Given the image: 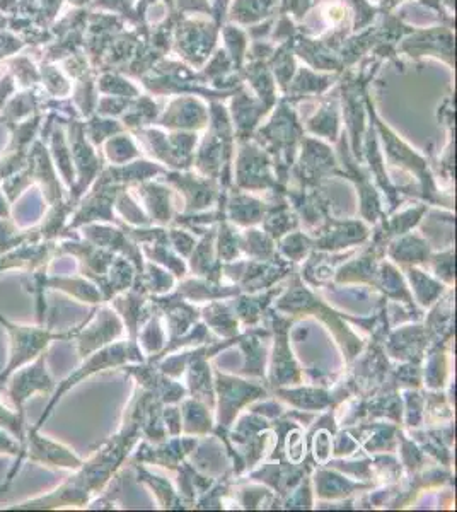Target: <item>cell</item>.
Segmentation results:
<instances>
[{
  "instance_id": "obj_1",
  "label": "cell",
  "mask_w": 457,
  "mask_h": 512,
  "mask_svg": "<svg viewBox=\"0 0 457 512\" xmlns=\"http://www.w3.org/2000/svg\"><path fill=\"white\" fill-rule=\"evenodd\" d=\"M0 325L6 328L11 337V355H9L6 369L0 373V384L6 383V379L16 369L26 366L29 362L35 361L38 355L47 352L48 345L55 340H69L79 333V328L65 333H53L50 328H45V325H16L2 315H0Z\"/></svg>"
},
{
  "instance_id": "obj_2",
  "label": "cell",
  "mask_w": 457,
  "mask_h": 512,
  "mask_svg": "<svg viewBox=\"0 0 457 512\" xmlns=\"http://www.w3.org/2000/svg\"><path fill=\"white\" fill-rule=\"evenodd\" d=\"M7 395L12 407L24 415V403L35 393H53L55 381L47 371V352L38 355L35 361L19 367L6 379Z\"/></svg>"
},
{
  "instance_id": "obj_3",
  "label": "cell",
  "mask_w": 457,
  "mask_h": 512,
  "mask_svg": "<svg viewBox=\"0 0 457 512\" xmlns=\"http://www.w3.org/2000/svg\"><path fill=\"white\" fill-rule=\"evenodd\" d=\"M23 460L41 463V465L57 466V468H81L82 466L81 460L70 449L55 443V441H50L47 437L40 436L35 427H28V431H26L23 454L16 461V465L12 466L11 473L7 475L6 483H4L6 489L18 472L19 465L23 463Z\"/></svg>"
},
{
  "instance_id": "obj_4",
  "label": "cell",
  "mask_w": 457,
  "mask_h": 512,
  "mask_svg": "<svg viewBox=\"0 0 457 512\" xmlns=\"http://www.w3.org/2000/svg\"><path fill=\"white\" fill-rule=\"evenodd\" d=\"M57 251L55 241H28L0 255V274L9 268H26L29 272L45 267Z\"/></svg>"
},
{
  "instance_id": "obj_5",
  "label": "cell",
  "mask_w": 457,
  "mask_h": 512,
  "mask_svg": "<svg viewBox=\"0 0 457 512\" xmlns=\"http://www.w3.org/2000/svg\"><path fill=\"white\" fill-rule=\"evenodd\" d=\"M0 429L9 432L12 437H16L19 443L26 441V431H24V415L19 412H12L11 408L4 407L0 402Z\"/></svg>"
},
{
  "instance_id": "obj_6",
  "label": "cell",
  "mask_w": 457,
  "mask_h": 512,
  "mask_svg": "<svg viewBox=\"0 0 457 512\" xmlns=\"http://www.w3.org/2000/svg\"><path fill=\"white\" fill-rule=\"evenodd\" d=\"M23 449V443H19L16 437L9 436V432L0 429V453L11 454L19 460L21 454H23Z\"/></svg>"
}]
</instances>
